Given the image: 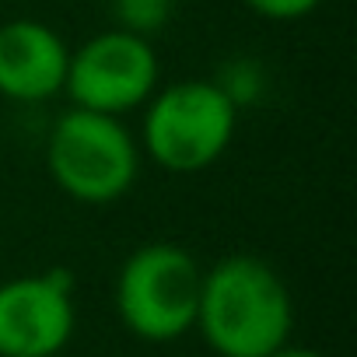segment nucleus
I'll use <instances>...</instances> for the list:
<instances>
[{"instance_id":"39448f33","label":"nucleus","mask_w":357,"mask_h":357,"mask_svg":"<svg viewBox=\"0 0 357 357\" xmlns=\"http://www.w3.org/2000/svg\"><path fill=\"white\" fill-rule=\"evenodd\" d=\"M161 84V63L154 43L123 29H105L70 50L67 84L74 105L105 116H130Z\"/></svg>"},{"instance_id":"0eeeda50","label":"nucleus","mask_w":357,"mask_h":357,"mask_svg":"<svg viewBox=\"0 0 357 357\" xmlns=\"http://www.w3.org/2000/svg\"><path fill=\"white\" fill-rule=\"evenodd\" d=\"M70 46L39 18H11L0 25V98L39 105L63 91Z\"/></svg>"},{"instance_id":"1a4fd4ad","label":"nucleus","mask_w":357,"mask_h":357,"mask_svg":"<svg viewBox=\"0 0 357 357\" xmlns=\"http://www.w3.org/2000/svg\"><path fill=\"white\" fill-rule=\"evenodd\" d=\"M175 18V0H112V22L123 32L154 39Z\"/></svg>"},{"instance_id":"20e7f679","label":"nucleus","mask_w":357,"mask_h":357,"mask_svg":"<svg viewBox=\"0 0 357 357\" xmlns=\"http://www.w3.org/2000/svg\"><path fill=\"white\" fill-rule=\"evenodd\" d=\"M204 270L190 249L175 242H147L133 249L116 273V315L123 329L144 343H172L197 322Z\"/></svg>"},{"instance_id":"7ed1b4c3","label":"nucleus","mask_w":357,"mask_h":357,"mask_svg":"<svg viewBox=\"0 0 357 357\" xmlns=\"http://www.w3.org/2000/svg\"><path fill=\"white\" fill-rule=\"evenodd\" d=\"M46 168L77 204L102 207L123 200L140 175V144L123 116L67 109L46 137Z\"/></svg>"},{"instance_id":"9b49d317","label":"nucleus","mask_w":357,"mask_h":357,"mask_svg":"<svg viewBox=\"0 0 357 357\" xmlns=\"http://www.w3.org/2000/svg\"><path fill=\"white\" fill-rule=\"evenodd\" d=\"M270 357H322V354H319V350H312V347H298V343H291V340H287V343H284V347H277Z\"/></svg>"},{"instance_id":"423d86ee","label":"nucleus","mask_w":357,"mask_h":357,"mask_svg":"<svg viewBox=\"0 0 357 357\" xmlns=\"http://www.w3.org/2000/svg\"><path fill=\"white\" fill-rule=\"evenodd\" d=\"M74 273L63 266L0 284V357H56L74 340Z\"/></svg>"},{"instance_id":"f257e3e1","label":"nucleus","mask_w":357,"mask_h":357,"mask_svg":"<svg viewBox=\"0 0 357 357\" xmlns=\"http://www.w3.org/2000/svg\"><path fill=\"white\" fill-rule=\"evenodd\" d=\"M193 329L218 357H270L291 340L294 301L266 259L235 252L204 270Z\"/></svg>"},{"instance_id":"6e6552de","label":"nucleus","mask_w":357,"mask_h":357,"mask_svg":"<svg viewBox=\"0 0 357 357\" xmlns=\"http://www.w3.org/2000/svg\"><path fill=\"white\" fill-rule=\"evenodd\" d=\"M211 81L225 91V98H228L238 112L249 109V105H256V102L266 95V88H270L266 67H263L256 56H249V53L228 56V60L218 67V74H214Z\"/></svg>"},{"instance_id":"f03ea898","label":"nucleus","mask_w":357,"mask_h":357,"mask_svg":"<svg viewBox=\"0 0 357 357\" xmlns=\"http://www.w3.org/2000/svg\"><path fill=\"white\" fill-rule=\"evenodd\" d=\"M238 109L211 77H186L158 84L144 102L140 119V154H147L161 172L197 175L225 158L235 140Z\"/></svg>"},{"instance_id":"9d476101","label":"nucleus","mask_w":357,"mask_h":357,"mask_svg":"<svg viewBox=\"0 0 357 357\" xmlns=\"http://www.w3.org/2000/svg\"><path fill=\"white\" fill-rule=\"evenodd\" d=\"M242 4L266 22H298L308 18L322 0H242Z\"/></svg>"}]
</instances>
